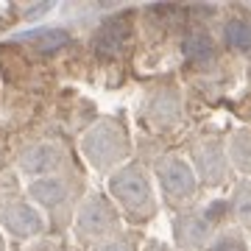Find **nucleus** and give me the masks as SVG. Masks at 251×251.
<instances>
[{
  "label": "nucleus",
  "mask_w": 251,
  "mask_h": 251,
  "mask_svg": "<svg viewBox=\"0 0 251 251\" xmlns=\"http://www.w3.org/2000/svg\"><path fill=\"white\" fill-rule=\"evenodd\" d=\"M112 193L134 218H148L153 212L151 184L137 165H128V168H123L120 173L112 176Z\"/></svg>",
  "instance_id": "1"
},
{
  "label": "nucleus",
  "mask_w": 251,
  "mask_h": 251,
  "mask_svg": "<svg viewBox=\"0 0 251 251\" xmlns=\"http://www.w3.org/2000/svg\"><path fill=\"white\" fill-rule=\"evenodd\" d=\"M84 151L87 156L92 159V165H98V168H106L117 156H123L126 153V134L123 128L117 123H100L95 126L87 140H84Z\"/></svg>",
  "instance_id": "2"
},
{
  "label": "nucleus",
  "mask_w": 251,
  "mask_h": 251,
  "mask_svg": "<svg viewBox=\"0 0 251 251\" xmlns=\"http://www.w3.org/2000/svg\"><path fill=\"white\" fill-rule=\"evenodd\" d=\"M156 176L162 181V190L171 198H187L196 190V176L190 171V165L176 159V156H165L156 165Z\"/></svg>",
  "instance_id": "3"
},
{
  "label": "nucleus",
  "mask_w": 251,
  "mask_h": 251,
  "mask_svg": "<svg viewBox=\"0 0 251 251\" xmlns=\"http://www.w3.org/2000/svg\"><path fill=\"white\" fill-rule=\"evenodd\" d=\"M112 226H115L112 206L103 198H90L87 206H84V212H81V218H78V232L84 237H98V234L109 232Z\"/></svg>",
  "instance_id": "4"
},
{
  "label": "nucleus",
  "mask_w": 251,
  "mask_h": 251,
  "mask_svg": "<svg viewBox=\"0 0 251 251\" xmlns=\"http://www.w3.org/2000/svg\"><path fill=\"white\" fill-rule=\"evenodd\" d=\"M196 165L201 176L209 184H221L226 176V159H224V148L215 140H204L196 145Z\"/></svg>",
  "instance_id": "5"
},
{
  "label": "nucleus",
  "mask_w": 251,
  "mask_h": 251,
  "mask_svg": "<svg viewBox=\"0 0 251 251\" xmlns=\"http://www.w3.org/2000/svg\"><path fill=\"white\" fill-rule=\"evenodd\" d=\"M206 234H209V218L201 212H190L176 221V240L184 249H201Z\"/></svg>",
  "instance_id": "6"
},
{
  "label": "nucleus",
  "mask_w": 251,
  "mask_h": 251,
  "mask_svg": "<svg viewBox=\"0 0 251 251\" xmlns=\"http://www.w3.org/2000/svg\"><path fill=\"white\" fill-rule=\"evenodd\" d=\"M126 42H128V23L126 20H109L92 39L95 50L106 56H117L126 48Z\"/></svg>",
  "instance_id": "7"
},
{
  "label": "nucleus",
  "mask_w": 251,
  "mask_h": 251,
  "mask_svg": "<svg viewBox=\"0 0 251 251\" xmlns=\"http://www.w3.org/2000/svg\"><path fill=\"white\" fill-rule=\"evenodd\" d=\"M3 224L9 226L14 234L25 237V234L39 232L42 221H39V215H36L31 206H25V204H9L6 209H3Z\"/></svg>",
  "instance_id": "8"
},
{
  "label": "nucleus",
  "mask_w": 251,
  "mask_h": 251,
  "mask_svg": "<svg viewBox=\"0 0 251 251\" xmlns=\"http://www.w3.org/2000/svg\"><path fill=\"white\" fill-rule=\"evenodd\" d=\"M229 156H232V162L240 171H251V128H240V131L232 137Z\"/></svg>",
  "instance_id": "9"
},
{
  "label": "nucleus",
  "mask_w": 251,
  "mask_h": 251,
  "mask_svg": "<svg viewBox=\"0 0 251 251\" xmlns=\"http://www.w3.org/2000/svg\"><path fill=\"white\" fill-rule=\"evenodd\" d=\"M181 53H184L187 62H206L212 56V39L204 34H190L181 42Z\"/></svg>",
  "instance_id": "10"
},
{
  "label": "nucleus",
  "mask_w": 251,
  "mask_h": 251,
  "mask_svg": "<svg viewBox=\"0 0 251 251\" xmlns=\"http://www.w3.org/2000/svg\"><path fill=\"white\" fill-rule=\"evenodd\" d=\"M226 42L234 50H251V20H232L226 25Z\"/></svg>",
  "instance_id": "11"
},
{
  "label": "nucleus",
  "mask_w": 251,
  "mask_h": 251,
  "mask_svg": "<svg viewBox=\"0 0 251 251\" xmlns=\"http://www.w3.org/2000/svg\"><path fill=\"white\" fill-rule=\"evenodd\" d=\"M31 193H34L39 201L45 206H53V204H59L64 198V187L59 184L56 179H42V181H36L34 187H31Z\"/></svg>",
  "instance_id": "12"
},
{
  "label": "nucleus",
  "mask_w": 251,
  "mask_h": 251,
  "mask_svg": "<svg viewBox=\"0 0 251 251\" xmlns=\"http://www.w3.org/2000/svg\"><path fill=\"white\" fill-rule=\"evenodd\" d=\"M234 212L251 229V181H243L234 193Z\"/></svg>",
  "instance_id": "13"
},
{
  "label": "nucleus",
  "mask_w": 251,
  "mask_h": 251,
  "mask_svg": "<svg viewBox=\"0 0 251 251\" xmlns=\"http://www.w3.org/2000/svg\"><path fill=\"white\" fill-rule=\"evenodd\" d=\"M25 171H45V168H53L56 165V151L53 148H36L25 156Z\"/></svg>",
  "instance_id": "14"
},
{
  "label": "nucleus",
  "mask_w": 251,
  "mask_h": 251,
  "mask_svg": "<svg viewBox=\"0 0 251 251\" xmlns=\"http://www.w3.org/2000/svg\"><path fill=\"white\" fill-rule=\"evenodd\" d=\"M31 39H36V45L42 50H56V48H64L70 42V36L64 31H39V34H31Z\"/></svg>",
  "instance_id": "15"
},
{
  "label": "nucleus",
  "mask_w": 251,
  "mask_h": 251,
  "mask_svg": "<svg viewBox=\"0 0 251 251\" xmlns=\"http://www.w3.org/2000/svg\"><path fill=\"white\" fill-rule=\"evenodd\" d=\"M209 251H246V243L237 237V234H224V237H218Z\"/></svg>",
  "instance_id": "16"
},
{
  "label": "nucleus",
  "mask_w": 251,
  "mask_h": 251,
  "mask_svg": "<svg viewBox=\"0 0 251 251\" xmlns=\"http://www.w3.org/2000/svg\"><path fill=\"white\" fill-rule=\"evenodd\" d=\"M100 251H131V249H128V243H109Z\"/></svg>",
  "instance_id": "17"
},
{
  "label": "nucleus",
  "mask_w": 251,
  "mask_h": 251,
  "mask_svg": "<svg viewBox=\"0 0 251 251\" xmlns=\"http://www.w3.org/2000/svg\"><path fill=\"white\" fill-rule=\"evenodd\" d=\"M31 251H56V249H53V246H48V243H45V246H34V249H31Z\"/></svg>",
  "instance_id": "18"
},
{
  "label": "nucleus",
  "mask_w": 251,
  "mask_h": 251,
  "mask_svg": "<svg viewBox=\"0 0 251 251\" xmlns=\"http://www.w3.org/2000/svg\"><path fill=\"white\" fill-rule=\"evenodd\" d=\"M151 251H168L165 246H159V243H151Z\"/></svg>",
  "instance_id": "19"
}]
</instances>
